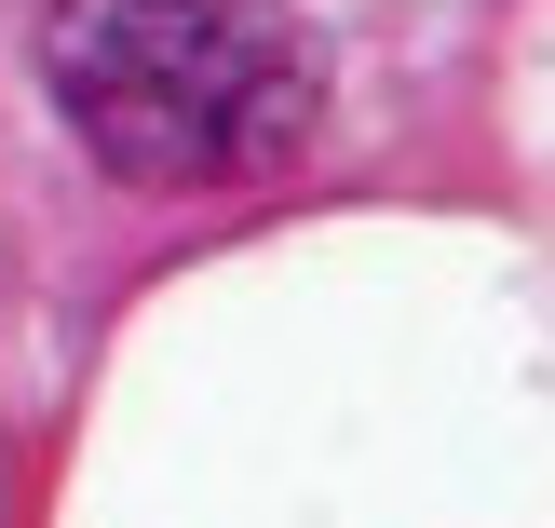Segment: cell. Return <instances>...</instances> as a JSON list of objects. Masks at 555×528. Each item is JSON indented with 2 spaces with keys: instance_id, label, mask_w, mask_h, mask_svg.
I'll return each mask as SVG.
<instances>
[{
  "instance_id": "cell-1",
  "label": "cell",
  "mask_w": 555,
  "mask_h": 528,
  "mask_svg": "<svg viewBox=\"0 0 555 528\" xmlns=\"http://www.w3.org/2000/svg\"><path fill=\"white\" fill-rule=\"evenodd\" d=\"M41 81L135 190H244L312 136V54L271 0H54Z\"/></svg>"
}]
</instances>
